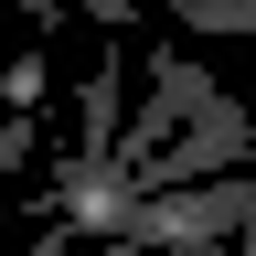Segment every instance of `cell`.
Returning a JSON list of instances; mask_svg holds the SVG:
<instances>
[{
  "instance_id": "6da1fadb",
  "label": "cell",
  "mask_w": 256,
  "mask_h": 256,
  "mask_svg": "<svg viewBox=\"0 0 256 256\" xmlns=\"http://www.w3.org/2000/svg\"><path fill=\"white\" fill-rule=\"evenodd\" d=\"M160 11H182V32H246L256 43V0H160Z\"/></svg>"
},
{
  "instance_id": "7a4b0ae2",
  "label": "cell",
  "mask_w": 256,
  "mask_h": 256,
  "mask_svg": "<svg viewBox=\"0 0 256 256\" xmlns=\"http://www.w3.org/2000/svg\"><path fill=\"white\" fill-rule=\"evenodd\" d=\"M235 246H246V256H256V192H246V214H235Z\"/></svg>"
}]
</instances>
